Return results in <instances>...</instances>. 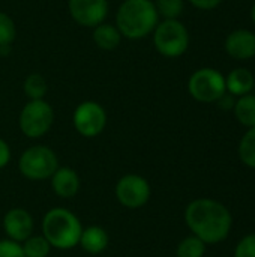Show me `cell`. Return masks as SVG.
I'll return each instance as SVG.
<instances>
[{
  "instance_id": "obj_6",
  "label": "cell",
  "mask_w": 255,
  "mask_h": 257,
  "mask_svg": "<svg viewBox=\"0 0 255 257\" xmlns=\"http://www.w3.org/2000/svg\"><path fill=\"white\" fill-rule=\"evenodd\" d=\"M54 123V110L45 99H30L20 111L18 126L27 139L44 137Z\"/></svg>"
},
{
  "instance_id": "obj_7",
  "label": "cell",
  "mask_w": 255,
  "mask_h": 257,
  "mask_svg": "<svg viewBox=\"0 0 255 257\" xmlns=\"http://www.w3.org/2000/svg\"><path fill=\"white\" fill-rule=\"evenodd\" d=\"M188 92L198 102H216L227 93L225 77L215 68H200L189 77Z\"/></svg>"
},
{
  "instance_id": "obj_11",
  "label": "cell",
  "mask_w": 255,
  "mask_h": 257,
  "mask_svg": "<svg viewBox=\"0 0 255 257\" xmlns=\"http://www.w3.org/2000/svg\"><path fill=\"white\" fill-rule=\"evenodd\" d=\"M3 232L6 238L15 242H24L29 236L33 235L35 221L32 214L24 208H12L3 215L2 221Z\"/></svg>"
},
{
  "instance_id": "obj_23",
  "label": "cell",
  "mask_w": 255,
  "mask_h": 257,
  "mask_svg": "<svg viewBox=\"0 0 255 257\" xmlns=\"http://www.w3.org/2000/svg\"><path fill=\"white\" fill-rule=\"evenodd\" d=\"M17 27L15 21L6 12H0V47L11 45L15 41Z\"/></svg>"
},
{
  "instance_id": "obj_12",
  "label": "cell",
  "mask_w": 255,
  "mask_h": 257,
  "mask_svg": "<svg viewBox=\"0 0 255 257\" xmlns=\"http://www.w3.org/2000/svg\"><path fill=\"white\" fill-rule=\"evenodd\" d=\"M224 48L236 60H249L255 57V33L248 29L233 30L225 38Z\"/></svg>"
},
{
  "instance_id": "obj_29",
  "label": "cell",
  "mask_w": 255,
  "mask_h": 257,
  "mask_svg": "<svg viewBox=\"0 0 255 257\" xmlns=\"http://www.w3.org/2000/svg\"><path fill=\"white\" fill-rule=\"evenodd\" d=\"M251 20H252V23L255 24V3L252 5V8H251Z\"/></svg>"
},
{
  "instance_id": "obj_16",
  "label": "cell",
  "mask_w": 255,
  "mask_h": 257,
  "mask_svg": "<svg viewBox=\"0 0 255 257\" xmlns=\"http://www.w3.org/2000/svg\"><path fill=\"white\" fill-rule=\"evenodd\" d=\"M92 38H93V42L98 45V48L104 51H113L120 45L123 36L116 24H110L104 21L98 24L96 27H93Z\"/></svg>"
},
{
  "instance_id": "obj_14",
  "label": "cell",
  "mask_w": 255,
  "mask_h": 257,
  "mask_svg": "<svg viewBox=\"0 0 255 257\" xmlns=\"http://www.w3.org/2000/svg\"><path fill=\"white\" fill-rule=\"evenodd\" d=\"M78 245L86 253H89L92 256H96V254L104 253L108 248V245H110V235H108V232L104 227L92 224V226L83 227Z\"/></svg>"
},
{
  "instance_id": "obj_13",
  "label": "cell",
  "mask_w": 255,
  "mask_h": 257,
  "mask_svg": "<svg viewBox=\"0 0 255 257\" xmlns=\"http://www.w3.org/2000/svg\"><path fill=\"white\" fill-rule=\"evenodd\" d=\"M50 182H51V188L54 194L60 199L75 197L81 187L78 173L68 166H59L57 170L50 178Z\"/></svg>"
},
{
  "instance_id": "obj_10",
  "label": "cell",
  "mask_w": 255,
  "mask_h": 257,
  "mask_svg": "<svg viewBox=\"0 0 255 257\" xmlns=\"http://www.w3.org/2000/svg\"><path fill=\"white\" fill-rule=\"evenodd\" d=\"M108 0H68L71 18L83 27H96L104 23L108 15Z\"/></svg>"
},
{
  "instance_id": "obj_20",
  "label": "cell",
  "mask_w": 255,
  "mask_h": 257,
  "mask_svg": "<svg viewBox=\"0 0 255 257\" xmlns=\"http://www.w3.org/2000/svg\"><path fill=\"white\" fill-rule=\"evenodd\" d=\"M23 251L26 257H48L51 251L50 242L44 238V235H32L24 242H21Z\"/></svg>"
},
{
  "instance_id": "obj_28",
  "label": "cell",
  "mask_w": 255,
  "mask_h": 257,
  "mask_svg": "<svg viewBox=\"0 0 255 257\" xmlns=\"http://www.w3.org/2000/svg\"><path fill=\"white\" fill-rule=\"evenodd\" d=\"M219 105H221V108H224V110H230V108H233L234 107V99H233V95H230V93H225L221 99H218L216 101Z\"/></svg>"
},
{
  "instance_id": "obj_22",
  "label": "cell",
  "mask_w": 255,
  "mask_h": 257,
  "mask_svg": "<svg viewBox=\"0 0 255 257\" xmlns=\"http://www.w3.org/2000/svg\"><path fill=\"white\" fill-rule=\"evenodd\" d=\"M153 3L164 20H177L185 9V0H153Z\"/></svg>"
},
{
  "instance_id": "obj_19",
  "label": "cell",
  "mask_w": 255,
  "mask_h": 257,
  "mask_svg": "<svg viewBox=\"0 0 255 257\" xmlns=\"http://www.w3.org/2000/svg\"><path fill=\"white\" fill-rule=\"evenodd\" d=\"M237 152H239L240 161L246 167L255 170V126L248 128V131L242 136Z\"/></svg>"
},
{
  "instance_id": "obj_2",
  "label": "cell",
  "mask_w": 255,
  "mask_h": 257,
  "mask_svg": "<svg viewBox=\"0 0 255 257\" xmlns=\"http://www.w3.org/2000/svg\"><path fill=\"white\" fill-rule=\"evenodd\" d=\"M158 23L153 0H123L116 12V26L126 39L138 41L152 35Z\"/></svg>"
},
{
  "instance_id": "obj_8",
  "label": "cell",
  "mask_w": 255,
  "mask_h": 257,
  "mask_svg": "<svg viewBox=\"0 0 255 257\" xmlns=\"http://www.w3.org/2000/svg\"><path fill=\"white\" fill-rule=\"evenodd\" d=\"M117 202L126 209H140L147 205L152 196L149 181L138 173L123 175L114 188Z\"/></svg>"
},
{
  "instance_id": "obj_5",
  "label": "cell",
  "mask_w": 255,
  "mask_h": 257,
  "mask_svg": "<svg viewBox=\"0 0 255 257\" xmlns=\"http://www.w3.org/2000/svg\"><path fill=\"white\" fill-rule=\"evenodd\" d=\"M59 167L56 152L45 145L27 148L18 158V170L29 181H47Z\"/></svg>"
},
{
  "instance_id": "obj_25",
  "label": "cell",
  "mask_w": 255,
  "mask_h": 257,
  "mask_svg": "<svg viewBox=\"0 0 255 257\" xmlns=\"http://www.w3.org/2000/svg\"><path fill=\"white\" fill-rule=\"evenodd\" d=\"M0 257H26L20 242L9 238L0 239Z\"/></svg>"
},
{
  "instance_id": "obj_17",
  "label": "cell",
  "mask_w": 255,
  "mask_h": 257,
  "mask_svg": "<svg viewBox=\"0 0 255 257\" xmlns=\"http://www.w3.org/2000/svg\"><path fill=\"white\" fill-rule=\"evenodd\" d=\"M234 116L239 120L240 125L251 128L255 126V95L254 93H246L243 96H239L234 101L233 107Z\"/></svg>"
},
{
  "instance_id": "obj_4",
  "label": "cell",
  "mask_w": 255,
  "mask_h": 257,
  "mask_svg": "<svg viewBox=\"0 0 255 257\" xmlns=\"http://www.w3.org/2000/svg\"><path fill=\"white\" fill-rule=\"evenodd\" d=\"M152 35L156 51L164 57H180L189 48V32L179 18L159 21Z\"/></svg>"
},
{
  "instance_id": "obj_26",
  "label": "cell",
  "mask_w": 255,
  "mask_h": 257,
  "mask_svg": "<svg viewBox=\"0 0 255 257\" xmlns=\"http://www.w3.org/2000/svg\"><path fill=\"white\" fill-rule=\"evenodd\" d=\"M11 157H12V154H11L9 145L6 143V140H3L0 137V170L5 169L11 163Z\"/></svg>"
},
{
  "instance_id": "obj_27",
  "label": "cell",
  "mask_w": 255,
  "mask_h": 257,
  "mask_svg": "<svg viewBox=\"0 0 255 257\" xmlns=\"http://www.w3.org/2000/svg\"><path fill=\"white\" fill-rule=\"evenodd\" d=\"M192 6H195L197 9H201V11H210V9H215L216 6L221 5L222 0H188Z\"/></svg>"
},
{
  "instance_id": "obj_18",
  "label": "cell",
  "mask_w": 255,
  "mask_h": 257,
  "mask_svg": "<svg viewBox=\"0 0 255 257\" xmlns=\"http://www.w3.org/2000/svg\"><path fill=\"white\" fill-rule=\"evenodd\" d=\"M23 90L29 96V99H44L48 92V83L42 74L32 72L26 77L23 83Z\"/></svg>"
},
{
  "instance_id": "obj_15",
  "label": "cell",
  "mask_w": 255,
  "mask_h": 257,
  "mask_svg": "<svg viewBox=\"0 0 255 257\" xmlns=\"http://www.w3.org/2000/svg\"><path fill=\"white\" fill-rule=\"evenodd\" d=\"M255 75L248 68H234L225 77V87L227 93L233 96H243L251 93L254 89Z\"/></svg>"
},
{
  "instance_id": "obj_21",
  "label": "cell",
  "mask_w": 255,
  "mask_h": 257,
  "mask_svg": "<svg viewBox=\"0 0 255 257\" xmlns=\"http://www.w3.org/2000/svg\"><path fill=\"white\" fill-rule=\"evenodd\" d=\"M204 254L206 244L195 235L183 238L176 248V257H204Z\"/></svg>"
},
{
  "instance_id": "obj_3",
  "label": "cell",
  "mask_w": 255,
  "mask_h": 257,
  "mask_svg": "<svg viewBox=\"0 0 255 257\" xmlns=\"http://www.w3.org/2000/svg\"><path fill=\"white\" fill-rule=\"evenodd\" d=\"M42 235L56 250H72L78 245L83 224L80 218L68 208L56 206L45 212L42 217Z\"/></svg>"
},
{
  "instance_id": "obj_1",
  "label": "cell",
  "mask_w": 255,
  "mask_h": 257,
  "mask_svg": "<svg viewBox=\"0 0 255 257\" xmlns=\"http://www.w3.org/2000/svg\"><path fill=\"white\" fill-rule=\"evenodd\" d=\"M183 218L191 233L200 238L206 245L225 241L233 226V217L228 208L207 197L195 199L188 203Z\"/></svg>"
},
{
  "instance_id": "obj_24",
  "label": "cell",
  "mask_w": 255,
  "mask_h": 257,
  "mask_svg": "<svg viewBox=\"0 0 255 257\" xmlns=\"http://www.w3.org/2000/svg\"><path fill=\"white\" fill-rule=\"evenodd\" d=\"M234 257H255V233L245 235L234 248Z\"/></svg>"
},
{
  "instance_id": "obj_9",
  "label": "cell",
  "mask_w": 255,
  "mask_h": 257,
  "mask_svg": "<svg viewBox=\"0 0 255 257\" xmlns=\"http://www.w3.org/2000/svg\"><path fill=\"white\" fill-rule=\"evenodd\" d=\"M72 123L81 137H98L107 126V111L96 101H84L74 110Z\"/></svg>"
}]
</instances>
